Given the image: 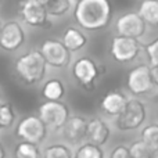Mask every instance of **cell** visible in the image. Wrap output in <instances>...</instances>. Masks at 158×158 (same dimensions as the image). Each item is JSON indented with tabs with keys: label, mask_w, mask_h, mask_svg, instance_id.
I'll return each instance as SVG.
<instances>
[{
	"label": "cell",
	"mask_w": 158,
	"mask_h": 158,
	"mask_svg": "<svg viewBox=\"0 0 158 158\" xmlns=\"http://www.w3.org/2000/svg\"><path fill=\"white\" fill-rule=\"evenodd\" d=\"M39 144L21 140L14 148V156L17 158H38L40 157V150L38 147Z\"/></svg>",
	"instance_id": "20"
},
{
	"label": "cell",
	"mask_w": 158,
	"mask_h": 158,
	"mask_svg": "<svg viewBox=\"0 0 158 158\" xmlns=\"http://www.w3.org/2000/svg\"><path fill=\"white\" fill-rule=\"evenodd\" d=\"M146 53L150 58V65L158 64V38L146 46Z\"/></svg>",
	"instance_id": "26"
},
{
	"label": "cell",
	"mask_w": 158,
	"mask_h": 158,
	"mask_svg": "<svg viewBox=\"0 0 158 158\" xmlns=\"http://www.w3.org/2000/svg\"><path fill=\"white\" fill-rule=\"evenodd\" d=\"M142 139L147 143L150 147H158V123H151L147 125L142 131Z\"/></svg>",
	"instance_id": "25"
},
{
	"label": "cell",
	"mask_w": 158,
	"mask_h": 158,
	"mask_svg": "<svg viewBox=\"0 0 158 158\" xmlns=\"http://www.w3.org/2000/svg\"><path fill=\"white\" fill-rule=\"evenodd\" d=\"M6 156H7V153H6V150H4V146L0 143V158H4Z\"/></svg>",
	"instance_id": "29"
},
{
	"label": "cell",
	"mask_w": 158,
	"mask_h": 158,
	"mask_svg": "<svg viewBox=\"0 0 158 158\" xmlns=\"http://www.w3.org/2000/svg\"><path fill=\"white\" fill-rule=\"evenodd\" d=\"M0 28H2V21H0Z\"/></svg>",
	"instance_id": "33"
},
{
	"label": "cell",
	"mask_w": 158,
	"mask_h": 158,
	"mask_svg": "<svg viewBox=\"0 0 158 158\" xmlns=\"http://www.w3.org/2000/svg\"><path fill=\"white\" fill-rule=\"evenodd\" d=\"M146 121V107L137 98L128 100L123 110L117 115L115 125L121 131H135Z\"/></svg>",
	"instance_id": "3"
},
{
	"label": "cell",
	"mask_w": 158,
	"mask_h": 158,
	"mask_svg": "<svg viewBox=\"0 0 158 158\" xmlns=\"http://www.w3.org/2000/svg\"><path fill=\"white\" fill-rule=\"evenodd\" d=\"M0 131H2V129H0Z\"/></svg>",
	"instance_id": "34"
},
{
	"label": "cell",
	"mask_w": 158,
	"mask_h": 158,
	"mask_svg": "<svg viewBox=\"0 0 158 158\" xmlns=\"http://www.w3.org/2000/svg\"><path fill=\"white\" fill-rule=\"evenodd\" d=\"M151 157H153V158H158V147H157V148H153V153H151Z\"/></svg>",
	"instance_id": "30"
},
{
	"label": "cell",
	"mask_w": 158,
	"mask_h": 158,
	"mask_svg": "<svg viewBox=\"0 0 158 158\" xmlns=\"http://www.w3.org/2000/svg\"><path fill=\"white\" fill-rule=\"evenodd\" d=\"M15 135L21 140L40 144L47 136V126L39 115H28L18 122L15 128Z\"/></svg>",
	"instance_id": "4"
},
{
	"label": "cell",
	"mask_w": 158,
	"mask_h": 158,
	"mask_svg": "<svg viewBox=\"0 0 158 158\" xmlns=\"http://www.w3.org/2000/svg\"><path fill=\"white\" fill-rule=\"evenodd\" d=\"M126 86H128L129 92H132L135 96L144 94L146 92L151 90L154 86L153 78H151L150 65H137L129 72L128 79H126Z\"/></svg>",
	"instance_id": "10"
},
{
	"label": "cell",
	"mask_w": 158,
	"mask_h": 158,
	"mask_svg": "<svg viewBox=\"0 0 158 158\" xmlns=\"http://www.w3.org/2000/svg\"><path fill=\"white\" fill-rule=\"evenodd\" d=\"M43 156L46 158H71L74 153L65 144H52L44 150Z\"/></svg>",
	"instance_id": "23"
},
{
	"label": "cell",
	"mask_w": 158,
	"mask_h": 158,
	"mask_svg": "<svg viewBox=\"0 0 158 158\" xmlns=\"http://www.w3.org/2000/svg\"><path fill=\"white\" fill-rule=\"evenodd\" d=\"M15 72L25 85H36L46 77L47 63L40 50H29L15 61Z\"/></svg>",
	"instance_id": "2"
},
{
	"label": "cell",
	"mask_w": 158,
	"mask_h": 158,
	"mask_svg": "<svg viewBox=\"0 0 158 158\" xmlns=\"http://www.w3.org/2000/svg\"><path fill=\"white\" fill-rule=\"evenodd\" d=\"M18 14L27 25L33 28L50 27L49 14L44 4L38 0H19Z\"/></svg>",
	"instance_id": "6"
},
{
	"label": "cell",
	"mask_w": 158,
	"mask_h": 158,
	"mask_svg": "<svg viewBox=\"0 0 158 158\" xmlns=\"http://www.w3.org/2000/svg\"><path fill=\"white\" fill-rule=\"evenodd\" d=\"M129 153H131V157L133 158H148L151 157V153H153V147L147 144L144 140H137V142H133L129 147Z\"/></svg>",
	"instance_id": "24"
},
{
	"label": "cell",
	"mask_w": 158,
	"mask_h": 158,
	"mask_svg": "<svg viewBox=\"0 0 158 158\" xmlns=\"http://www.w3.org/2000/svg\"><path fill=\"white\" fill-rule=\"evenodd\" d=\"M40 53L43 54L47 65L54 68H65L71 61V52L65 44L56 39H47L42 43Z\"/></svg>",
	"instance_id": "7"
},
{
	"label": "cell",
	"mask_w": 158,
	"mask_h": 158,
	"mask_svg": "<svg viewBox=\"0 0 158 158\" xmlns=\"http://www.w3.org/2000/svg\"><path fill=\"white\" fill-rule=\"evenodd\" d=\"M147 24L137 13H128L121 15L117 19V32L118 35L128 38L140 39L146 33Z\"/></svg>",
	"instance_id": "11"
},
{
	"label": "cell",
	"mask_w": 158,
	"mask_h": 158,
	"mask_svg": "<svg viewBox=\"0 0 158 158\" xmlns=\"http://www.w3.org/2000/svg\"><path fill=\"white\" fill-rule=\"evenodd\" d=\"M150 71H151V78H153V83L158 86V64L150 65Z\"/></svg>",
	"instance_id": "28"
},
{
	"label": "cell",
	"mask_w": 158,
	"mask_h": 158,
	"mask_svg": "<svg viewBox=\"0 0 158 158\" xmlns=\"http://www.w3.org/2000/svg\"><path fill=\"white\" fill-rule=\"evenodd\" d=\"M15 122V111L10 103H0V129H7Z\"/></svg>",
	"instance_id": "22"
},
{
	"label": "cell",
	"mask_w": 158,
	"mask_h": 158,
	"mask_svg": "<svg viewBox=\"0 0 158 158\" xmlns=\"http://www.w3.org/2000/svg\"><path fill=\"white\" fill-rule=\"evenodd\" d=\"M111 158H129L131 157V153H129V147L126 146H118L110 154Z\"/></svg>",
	"instance_id": "27"
},
{
	"label": "cell",
	"mask_w": 158,
	"mask_h": 158,
	"mask_svg": "<svg viewBox=\"0 0 158 158\" xmlns=\"http://www.w3.org/2000/svg\"><path fill=\"white\" fill-rule=\"evenodd\" d=\"M74 17L78 25L86 31H100L108 27L112 17L110 0H78Z\"/></svg>",
	"instance_id": "1"
},
{
	"label": "cell",
	"mask_w": 158,
	"mask_h": 158,
	"mask_svg": "<svg viewBox=\"0 0 158 158\" xmlns=\"http://www.w3.org/2000/svg\"><path fill=\"white\" fill-rule=\"evenodd\" d=\"M74 156L77 158H101L104 156V153L100 148V146L87 142V143H85V144L79 146V148Z\"/></svg>",
	"instance_id": "21"
},
{
	"label": "cell",
	"mask_w": 158,
	"mask_h": 158,
	"mask_svg": "<svg viewBox=\"0 0 158 158\" xmlns=\"http://www.w3.org/2000/svg\"><path fill=\"white\" fill-rule=\"evenodd\" d=\"M110 128L107 123L100 118H92L87 121L86 128V140L90 143H94L97 146H103L108 142Z\"/></svg>",
	"instance_id": "14"
},
{
	"label": "cell",
	"mask_w": 158,
	"mask_h": 158,
	"mask_svg": "<svg viewBox=\"0 0 158 158\" xmlns=\"http://www.w3.org/2000/svg\"><path fill=\"white\" fill-rule=\"evenodd\" d=\"M126 101V96L121 92H110L101 98V110L108 115H115L117 117L123 110Z\"/></svg>",
	"instance_id": "15"
},
{
	"label": "cell",
	"mask_w": 158,
	"mask_h": 158,
	"mask_svg": "<svg viewBox=\"0 0 158 158\" xmlns=\"http://www.w3.org/2000/svg\"><path fill=\"white\" fill-rule=\"evenodd\" d=\"M65 94V87L60 79H49L42 87V96L44 100H61Z\"/></svg>",
	"instance_id": "18"
},
{
	"label": "cell",
	"mask_w": 158,
	"mask_h": 158,
	"mask_svg": "<svg viewBox=\"0 0 158 158\" xmlns=\"http://www.w3.org/2000/svg\"><path fill=\"white\" fill-rule=\"evenodd\" d=\"M38 115L50 129H61L69 118V110L61 100H46L38 108Z\"/></svg>",
	"instance_id": "5"
},
{
	"label": "cell",
	"mask_w": 158,
	"mask_h": 158,
	"mask_svg": "<svg viewBox=\"0 0 158 158\" xmlns=\"http://www.w3.org/2000/svg\"><path fill=\"white\" fill-rule=\"evenodd\" d=\"M78 2V0H72V3H77Z\"/></svg>",
	"instance_id": "32"
},
{
	"label": "cell",
	"mask_w": 158,
	"mask_h": 158,
	"mask_svg": "<svg viewBox=\"0 0 158 158\" xmlns=\"http://www.w3.org/2000/svg\"><path fill=\"white\" fill-rule=\"evenodd\" d=\"M72 74L82 87L92 89L98 77L97 64L89 57H82L75 61L74 67H72Z\"/></svg>",
	"instance_id": "12"
},
{
	"label": "cell",
	"mask_w": 158,
	"mask_h": 158,
	"mask_svg": "<svg viewBox=\"0 0 158 158\" xmlns=\"http://www.w3.org/2000/svg\"><path fill=\"white\" fill-rule=\"evenodd\" d=\"M38 2H42V3H44V2H46V0H38Z\"/></svg>",
	"instance_id": "31"
},
{
	"label": "cell",
	"mask_w": 158,
	"mask_h": 158,
	"mask_svg": "<svg viewBox=\"0 0 158 158\" xmlns=\"http://www.w3.org/2000/svg\"><path fill=\"white\" fill-rule=\"evenodd\" d=\"M143 21L147 25L157 27L158 25V0H143L137 11Z\"/></svg>",
	"instance_id": "17"
},
{
	"label": "cell",
	"mask_w": 158,
	"mask_h": 158,
	"mask_svg": "<svg viewBox=\"0 0 158 158\" xmlns=\"http://www.w3.org/2000/svg\"><path fill=\"white\" fill-rule=\"evenodd\" d=\"M111 56L118 63H131L139 56L140 44L137 39L128 36H115L111 40Z\"/></svg>",
	"instance_id": "9"
},
{
	"label": "cell",
	"mask_w": 158,
	"mask_h": 158,
	"mask_svg": "<svg viewBox=\"0 0 158 158\" xmlns=\"http://www.w3.org/2000/svg\"><path fill=\"white\" fill-rule=\"evenodd\" d=\"M86 128H87V121L86 118L74 115L67 119V122L61 128V133L63 137L72 146L81 144L83 140H86Z\"/></svg>",
	"instance_id": "13"
},
{
	"label": "cell",
	"mask_w": 158,
	"mask_h": 158,
	"mask_svg": "<svg viewBox=\"0 0 158 158\" xmlns=\"http://www.w3.org/2000/svg\"><path fill=\"white\" fill-rule=\"evenodd\" d=\"M25 42V31L18 21H7L0 28V49L13 53L18 50Z\"/></svg>",
	"instance_id": "8"
},
{
	"label": "cell",
	"mask_w": 158,
	"mask_h": 158,
	"mask_svg": "<svg viewBox=\"0 0 158 158\" xmlns=\"http://www.w3.org/2000/svg\"><path fill=\"white\" fill-rule=\"evenodd\" d=\"M47 14L52 17H61L71 10L72 0H46L43 3Z\"/></svg>",
	"instance_id": "19"
},
{
	"label": "cell",
	"mask_w": 158,
	"mask_h": 158,
	"mask_svg": "<svg viewBox=\"0 0 158 158\" xmlns=\"http://www.w3.org/2000/svg\"><path fill=\"white\" fill-rule=\"evenodd\" d=\"M63 43L65 44V47L69 52L74 53V52L81 50L82 47L87 43V39L79 29L69 27V28H67L65 32L63 33Z\"/></svg>",
	"instance_id": "16"
}]
</instances>
